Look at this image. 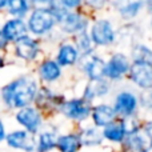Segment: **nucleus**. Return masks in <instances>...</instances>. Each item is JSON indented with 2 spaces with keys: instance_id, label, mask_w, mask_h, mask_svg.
<instances>
[{
  "instance_id": "obj_1",
  "label": "nucleus",
  "mask_w": 152,
  "mask_h": 152,
  "mask_svg": "<svg viewBox=\"0 0 152 152\" xmlns=\"http://www.w3.org/2000/svg\"><path fill=\"white\" fill-rule=\"evenodd\" d=\"M37 89L39 87L35 79L29 76H21L10 81L7 86L1 88L3 103L8 108H13V110L27 107L35 100Z\"/></svg>"
},
{
  "instance_id": "obj_2",
  "label": "nucleus",
  "mask_w": 152,
  "mask_h": 152,
  "mask_svg": "<svg viewBox=\"0 0 152 152\" xmlns=\"http://www.w3.org/2000/svg\"><path fill=\"white\" fill-rule=\"evenodd\" d=\"M56 24V16L51 7H37L29 15L27 27L28 31H31L34 35L42 36L52 31Z\"/></svg>"
},
{
  "instance_id": "obj_3",
  "label": "nucleus",
  "mask_w": 152,
  "mask_h": 152,
  "mask_svg": "<svg viewBox=\"0 0 152 152\" xmlns=\"http://www.w3.org/2000/svg\"><path fill=\"white\" fill-rule=\"evenodd\" d=\"M92 43L99 47H108L113 44L116 39V32L113 28V24L107 19H99L91 27L89 32Z\"/></svg>"
},
{
  "instance_id": "obj_4",
  "label": "nucleus",
  "mask_w": 152,
  "mask_h": 152,
  "mask_svg": "<svg viewBox=\"0 0 152 152\" xmlns=\"http://www.w3.org/2000/svg\"><path fill=\"white\" fill-rule=\"evenodd\" d=\"M59 110L66 118L71 119V120L83 121L91 115L92 108H91V102L81 97V99H72L63 102Z\"/></svg>"
},
{
  "instance_id": "obj_5",
  "label": "nucleus",
  "mask_w": 152,
  "mask_h": 152,
  "mask_svg": "<svg viewBox=\"0 0 152 152\" xmlns=\"http://www.w3.org/2000/svg\"><path fill=\"white\" fill-rule=\"evenodd\" d=\"M58 24L63 32L74 35V34H80V32L87 31L88 20L81 13L66 10L63 12V15L59 18Z\"/></svg>"
},
{
  "instance_id": "obj_6",
  "label": "nucleus",
  "mask_w": 152,
  "mask_h": 152,
  "mask_svg": "<svg viewBox=\"0 0 152 152\" xmlns=\"http://www.w3.org/2000/svg\"><path fill=\"white\" fill-rule=\"evenodd\" d=\"M129 79L142 89H152V64L134 61L129 66Z\"/></svg>"
},
{
  "instance_id": "obj_7",
  "label": "nucleus",
  "mask_w": 152,
  "mask_h": 152,
  "mask_svg": "<svg viewBox=\"0 0 152 152\" xmlns=\"http://www.w3.org/2000/svg\"><path fill=\"white\" fill-rule=\"evenodd\" d=\"M129 60L124 53H113L110 60L105 63L104 67V77L110 80H120L126 74H128Z\"/></svg>"
},
{
  "instance_id": "obj_8",
  "label": "nucleus",
  "mask_w": 152,
  "mask_h": 152,
  "mask_svg": "<svg viewBox=\"0 0 152 152\" xmlns=\"http://www.w3.org/2000/svg\"><path fill=\"white\" fill-rule=\"evenodd\" d=\"M8 147L20 150L24 152H34L36 150V140L34 137V134L26 131V129H18L12 131L5 136Z\"/></svg>"
},
{
  "instance_id": "obj_9",
  "label": "nucleus",
  "mask_w": 152,
  "mask_h": 152,
  "mask_svg": "<svg viewBox=\"0 0 152 152\" xmlns=\"http://www.w3.org/2000/svg\"><path fill=\"white\" fill-rule=\"evenodd\" d=\"M15 119L26 131L31 132V134H36L42 127V115L36 108L31 107V105L19 108Z\"/></svg>"
},
{
  "instance_id": "obj_10",
  "label": "nucleus",
  "mask_w": 152,
  "mask_h": 152,
  "mask_svg": "<svg viewBox=\"0 0 152 152\" xmlns=\"http://www.w3.org/2000/svg\"><path fill=\"white\" fill-rule=\"evenodd\" d=\"M137 104H139V100L134 92L121 91L115 97L113 110H115L116 115H120L123 118H131L136 112Z\"/></svg>"
},
{
  "instance_id": "obj_11",
  "label": "nucleus",
  "mask_w": 152,
  "mask_h": 152,
  "mask_svg": "<svg viewBox=\"0 0 152 152\" xmlns=\"http://www.w3.org/2000/svg\"><path fill=\"white\" fill-rule=\"evenodd\" d=\"M105 61L96 55H83V71L91 81L104 79Z\"/></svg>"
},
{
  "instance_id": "obj_12",
  "label": "nucleus",
  "mask_w": 152,
  "mask_h": 152,
  "mask_svg": "<svg viewBox=\"0 0 152 152\" xmlns=\"http://www.w3.org/2000/svg\"><path fill=\"white\" fill-rule=\"evenodd\" d=\"M15 53L18 58L23 59V60H35L39 53V44L35 39L26 35L15 42Z\"/></svg>"
},
{
  "instance_id": "obj_13",
  "label": "nucleus",
  "mask_w": 152,
  "mask_h": 152,
  "mask_svg": "<svg viewBox=\"0 0 152 152\" xmlns=\"http://www.w3.org/2000/svg\"><path fill=\"white\" fill-rule=\"evenodd\" d=\"M0 31H1L3 36L5 37L7 42L15 43L20 37L26 36L27 32H28V27H27V24L20 18H13L3 26V28Z\"/></svg>"
},
{
  "instance_id": "obj_14",
  "label": "nucleus",
  "mask_w": 152,
  "mask_h": 152,
  "mask_svg": "<svg viewBox=\"0 0 152 152\" xmlns=\"http://www.w3.org/2000/svg\"><path fill=\"white\" fill-rule=\"evenodd\" d=\"M92 121H94L95 127L97 128H103V127L108 126L110 123H112L116 119V112L113 110V107L108 104H99L96 107L92 108Z\"/></svg>"
},
{
  "instance_id": "obj_15",
  "label": "nucleus",
  "mask_w": 152,
  "mask_h": 152,
  "mask_svg": "<svg viewBox=\"0 0 152 152\" xmlns=\"http://www.w3.org/2000/svg\"><path fill=\"white\" fill-rule=\"evenodd\" d=\"M144 7V0H115V10L123 19L131 20L140 13Z\"/></svg>"
},
{
  "instance_id": "obj_16",
  "label": "nucleus",
  "mask_w": 152,
  "mask_h": 152,
  "mask_svg": "<svg viewBox=\"0 0 152 152\" xmlns=\"http://www.w3.org/2000/svg\"><path fill=\"white\" fill-rule=\"evenodd\" d=\"M126 136H127V131H126V124H124L123 119L121 120L115 119L112 123L103 127V137H105L110 142L121 143Z\"/></svg>"
},
{
  "instance_id": "obj_17",
  "label": "nucleus",
  "mask_w": 152,
  "mask_h": 152,
  "mask_svg": "<svg viewBox=\"0 0 152 152\" xmlns=\"http://www.w3.org/2000/svg\"><path fill=\"white\" fill-rule=\"evenodd\" d=\"M79 59V51L71 43H64L59 47L58 55H56V63L60 67L74 66Z\"/></svg>"
},
{
  "instance_id": "obj_18",
  "label": "nucleus",
  "mask_w": 152,
  "mask_h": 152,
  "mask_svg": "<svg viewBox=\"0 0 152 152\" xmlns=\"http://www.w3.org/2000/svg\"><path fill=\"white\" fill-rule=\"evenodd\" d=\"M59 96L55 95L53 92H51L50 89L47 88H42V89H37V94L35 96L34 102L36 103V105L42 110H51L53 107H59L60 108L61 105V100H58Z\"/></svg>"
},
{
  "instance_id": "obj_19",
  "label": "nucleus",
  "mask_w": 152,
  "mask_h": 152,
  "mask_svg": "<svg viewBox=\"0 0 152 152\" xmlns=\"http://www.w3.org/2000/svg\"><path fill=\"white\" fill-rule=\"evenodd\" d=\"M39 76L47 83H53L61 76V67L56 63V60H44L39 67Z\"/></svg>"
},
{
  "instance_id": "obj_20",
  "label": "nucleus",
  "mask_w": 152,
  "mask_h": 152,
  "mask_svg": "<svg viewBox=\"0 0 152 152\" xmlns=\"http://www.w3.org/2000/svg\"><path fill=\"white\" fill-rule=\"evenodd\" d=\"M56 147L60 152H79L83 147L79 135L76 134H67L61 135L56 139Z\"/></svg>"
},
{
  "instance_id": "obj_21",
  "label": "nucleus",
  "mask_w": 152,
  "mask_h": 152,
  "mask_svg": "<svg viewBox=\"0 0 152 152\" xmlns=\"http://www.w3.org/2000/svg\"><path fill=\"white\" fill-rule=\"evenodd\" d=\"M110 91V87H108V83L104 80V79H100V80H94L86 87V91H84V99L88 100V102H92L95 97L99 96H104L105 94H108Z\"/></svg>"
},
{
  "instance_id": "obj_22",
  "label": "nucleus",
  "mask_w": 152,
  "mask_h": 152,
  "mask_svg": "<svg viewBox=\"0 0 152 152\" xmlns=\"http://www.w3.org/2000/svg\"><path fill=\"white\" fill-rule=\"evenodd\" d=\"M81 140V144L83 145H88V147H95V145L102 144L103 142V132L99 131L97 127H91V128H87L79 135Z\"/></svg>"
},
{
  "instance_id": "obj_23",
  "label": "nucleus",
  "mask_w": 152,
  "mask_h": 152,
  "mask_svg": "<svg viewBox=\"0 0 152 152\" xmlns=\"http://www.w3.org/2000/svg\"><path fill=\"white\" fill-rule=\"evenodd\" d=\"M56 135L51 131H44L39 135V139L36 142L37 152H50L56 147Z\"/></svg>"
},
{
  "instance_id": "obj_24",
  "label": "nucleus",
  "mask_w": 152,
  "mask_h": 152,
  "mask_svg": "<svg viewBox=\"0 0 152 152\" xmlns=\"http://www.w3.org/2000/svg\"><path fill=\"white\" fill-rule=\"evenodd\" d=\"M29 5H31L29 0H8L7 3L8 12L11 15H13L15 18L20 19L24 15H27V12L29 11Z\"/></svg>"
},
{
  "instance_id": "obj_25",
  "label": "nucleus",
  "mask_w": 152,
  "mask_h": 152,
  "mask_svg": "<svg viewBox=\"0 0 152 152\" xmlns=\"http://www.w3.org/2000/svg\"><path fill=\"white\" fill-rule=\"evenodd\" d=\"M76 35H77V36H76V45H75L76 50H77L79 53H81V55H89L92 51V45H94L89 35L87 34V31L76 34Z\"/></svg>"
},
{
  "instance_id": "obj_26",
  "label": "nucleus",
  "mask_w": 152,
  "mask_h": 152,
  "mask_svg": "<svg viewBox=\"0 0 152 152\" xmlns=\"http://www.w3.org/2000/svg\"><path fill=\"white\" fill-rule=\"evenodd\" d=\"M124 144L131 152H139L145 150V140L144 137H142L139 134H132V135H127L124 137Z\"/></svg>"
},
{
  "instance_id": "obj_27",
  "label": "nucleus",
  "mask_w": 152,
  "mask_h": 152,
  "mask_svg": "<svg viewBox=\"0 0 152 152\" xmlns=\"http://www.w3.org/2000/svg\"><path fill=\"white\" fill-rule=\"evenodd\" d=\"M132 59L134 61H145L152 64V50L144 44L135 45L132 50Z\"/></svg>"
},
{
  "instance_id": "obj_28",
  "label": "nucleus",
  "mask_w": 152,
  "mask_h": 152,
  "mask_svg": "<svg viewBox=\"0 0 152 152\" xmlns=\"http://www.w3.org/2000/svg\"><path fill=\"white\" fill-rule=\"evenodd\" d=\"M83 1L86 3V5L88 8H91V10L100 11L102 8H104L105 5H107L108 0H83Z\"/></svg>"
},
{
  "instance_id": "obj_29",
  "label": "nucleus",
  "mask_w": 152,
  "mask_h": 152,
  "mask_svg": "<svg viewBox=\"0 0 152 152\" xmlns=\"http://www.w3.org/2000/svg\"><path fill=\"white\" fill-rule=\"evenodd\" d=\"M81 3H83V0H58V4L61 5L63 8H66V10H68V11L80 7Z\"/></svg>"
},
{
  "instance_id": "obj_30",
  "label": "nucleus",
  "mask_w": 152,
  "mask_h": 152,
  "mask_svg": "<svg viewBox=\"0 0 152 152\" xmlns=\"http://www.w3.org/2000/svg\"><path fill=\"white\" fill-rule=\"evenodd\" d=\"M5 136H7V134H5V127H4L3 120L0 119V143H1L3 140H5Z\"/></svg>"
},
{
  "instance_id": "obj_31",
  "label": "nucleus",
  "mask_w": 152,
  "mask_h": 152,
  "mask_svg": "<svg viewBox=\"0 0 152 152\" xmlns=\"http://www.w3.org/2000/svg\"><path fill=\"white\" fill-rule=\"evenodd\" d=\"M31 1L39 5H50L52 3H55V0H31Z\"/></svg>"
},
{
  "instance_id": "obj_32",
  "label": "nucleus",
  "mask_w": 152,
  "mask_h": 152,
  "mask_svg": "<svg viewBox=\"0 0 152 152\" xmlns=\"http://www.w3.org/2000/svg\"><path fill=\"white\" fill-rule=\"evenodd\" d=\"M144 132H145V135H147V136L152 137V120L148 121V123L144 126Z\"/></svg>"
},
{
  "instance_id": "obj_33",
  "label": "nucleus",
  "mask_w": 152,
  "mask_h": 152,
  "mask_svg": "<svg viewBox=\"0 0 152 152\" xmlns=\"http://www.w3.org/2000/svg\"><path fill=\"white\" fill-rule=\"evenodd\" d=\"M7 40H5V37L3 36L1 31H0V50H3V48H5V45H7Z\"/></svg>"
},
{
  "instance_id": "obj_34",
  "label": "nucleus",
  "mask_w": 152,
  "mask_h": 152,
  "mask_svg": "<svg viewBox=\"0 0 152 152\" xmlns=\"http://www.w3.org/2000/svg\"><path fill=\"white\" fill-rule=\"evenodd\" d=\"M144 5H147L148 10L152 11V0H144Z\"/></svg>"
},
{
  "instance_id": "obj_35",
  "label": "nucleus",
  "mask_w": 152,
  "mask_h": 152,
  "mask_svg": "<svg viewBox=\"0 0 152 152\" xmlns=\"http://www.w3.org/2000/svg\"><path fill=\"white\" fill-rule=\"evenodd\" d=\"M7 3H8V0H0V10L7 7Z\"/></svg>"
},
{
  "instance_id": "obj_36",
  "label": "nucleus",
  "mask_w": 152,
  "mask_h": 152,
  "mask_svg": "<svg viewBox=\"0 0 152 152\" xmlns=\"http://www.w3.org/2000/svg\"><path fill=\"white\" fill-rule=\"evenodd\" d=\"M3 66H4V60H3V58L0 56V69L3 68Z\"/></svg>"
},
{
  "instance_id": "obj_37",
  "label": "nucleus",
  "mask_w": 152,
  "mask_h": 152,
  "mask_svg": "<svg viewBox=\"0 0 152 152\" xmlns=\"http://www.w3.org/2000/svg\"><path fill=\"white\" fill-rule=\"evenodd\" d=\"M139 152H147V151H145V150H143V151H139Z\"/></svg>"
},
{
  "instance_id": "obj_38",
  "label": "nucleus",
  "mask_w": 152,
  "mask_h": 152,
  "mask_svg": "<svg viewBox=\"0 0 152 152\" xmlns=\"http://www.w3.org/2000/svg\"><path fill=\"white\" fill-rule=\"evenodd\" d=\"M151 147H152V137H151Z\"/></svg>"
},
{
  "instance_id": "obj_39",
  "label": "nucleus",
  "mask_w": 152,
  "mask_h": 152,
  "mask_svg": "<svg viewBox=\"0 0 152 152\" xmlns=\"http://www.w3.org/2000/svg\"><path fill=\"white\" fill-rule=\"evenodd\" d=\"M151 26H152V19H151Z\"/></svg>"
}]
</instances>
